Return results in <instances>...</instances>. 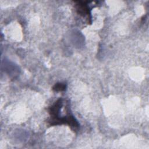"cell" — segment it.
<instances>
[{
    "instance_id": "obj_3",
    "label": "cell",
    "mask_w": 149,
    "mask_h": 149,
    "mask_svg": "<svg viewBox=\"0 0 149 149\" xmlns=\"http://www.w3.org/2000/svg\"><path fill=\"white\" fill-rule=\"evenodd\" d=\"M65 123L68 124L70 127L74 129L78 128L79 126L77 120L73 115H69L65 117Z\"/></svg>"
},
{
    "instance_id": "obj_2",
    "label": "cell",
    "mask_w": 149,
    "mask_h": 149,
    "mask_svg": "<svg viewBox=\"0 0 149 149\" xmlns=\"http://www.w3.org/2000/svg\"><path fill=\"white\" fill-rule=\"evenodd\" d=\"M76 10L77 13L83 17L86 16L89 17L90 14L89 12V8L87 5L84 3V2H78L77 4H76Z\"/></svg>"
},
{
    "instance_id": "obj_4",
    "label": "cell",
    "mask_w": 149,
    "mask_h": 149,
    "mask_svg": "<svg viewBox=\"0 0 149 149\" xmlns=\"http://www.w3.org/2000/svg\"><path fill=\"white\" fill-rule=\"evenodd\" d=\"M66 88V85L65 83H58L55 84L53 87V90L55 91H64Z\"/></svg>"
},
{
    "instance_id": "obj_1",
    "label": "cell",
    "mask_w": 149,
    "mask_h": 149,
    "mask_svg": "<svg viewBox=\"0 0 149 149\" xmlns=\"http://www.w3.org/2000/svg\"><path fill=\"white\" fill-rule=\"evenodd\" d=\"M1 69L4 73H6L9 77L12 79L17 77L20 72V69L17 65L6 59H4V60L2 61Z\"/></svg>"
}]
</instances>
